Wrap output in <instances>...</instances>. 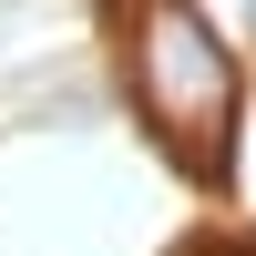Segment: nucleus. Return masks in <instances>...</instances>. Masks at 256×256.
Wrapping results in <instances>:
<instances>
[{
  "label": "nucleus",
  "instance_id": "nucleus-1",
  "mask_svg": "<svg viewBox=\"0 0 256 256\" xmlns=\"http://www.w3.org/2000/svg\"><path fill=\"white\" fill-rule=\"evenodd\" d=\"M134 82L144 113L174 154H226V113H236V72H226V41L205 31L184 0H154L134 20Z\"/></svg>",
  "mask_w": 256,
  "mask_h": 256
}]
</instances>
